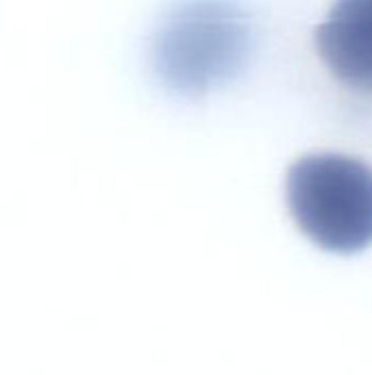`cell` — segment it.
<instances>
[{"mask_svg": "<svg viewBox=\"0 0 372 375\" xmlns=\"http://www.w3.org/2000/svg\"><path fill=\"white\" fill-rule=\"evenodd\" d=\"M252 31L228 0H189L164 20L154 42L160 79L180 95H204L241 72Z\"/></svg>", "mask_w": 372, "mask_h": 375, "instance_id": "1", "label": "cell"}, {"mask_svg": "<svg viewBox=\"0 0 372 375\" xmlns=\"http://www.w3.org/2000/svg\"><path fill=\"white\" fill-rule=\"evenodd\" d=\"M287 204L298 228L329 253L372 243V169L344 154H309L287 174Z\"/></svg>", "mask_w": 372, "mask_h": 375, "instance_id": "2", "label": "cell"}, {"mask_svg": "<svg viewBox=\"0 0 372 375\" xmlns=\"http://www.w3.org/2000/svg\"><path fill=\"white\" fill-rule=\"evenodd\" d=\"M315 46L337 81L372 92V0H335L315 29Z\"/></svg>", "mask_w": 372, "mask_h": 375, "instance_id": "3", "label": "cell"}]
</instances>
